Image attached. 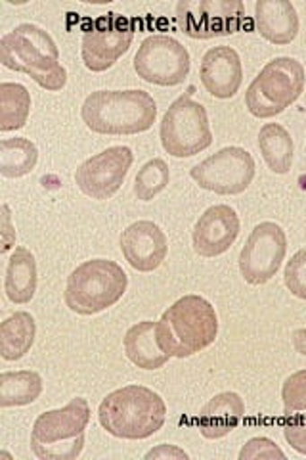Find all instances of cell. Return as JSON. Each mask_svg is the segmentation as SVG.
Instances as JSON below:
<instances>
[{"instance_id":"9a60e30c","label":"cell","mask_w":306,"mask_h":460,"mask_svg":"<svg viewBox=\"0 0 306 460\" xmlns=\"http://www.w3.org/2000/svg\"><path fill=\"white\" fill-rule=\"evenodd\" d=\"M240 228L241 223L234 208L226 204L209 208L194 226V252L201 257H216L226 253L240 236Z\"/></svg>"},{"instance_id":"603a6c76","label":"cell","mask_w":306,"mask_h":460,"mask_svg":"<svg viewBox=\"0 0 306 460\" xmlns=\"http://www.w3.org/2000/svg\"><path fill=\"white\" fill-rule=\"evenodd\" d=\"M258 148L265 164L275 175H285L293 165L295 146L287 128L280 123H267L258 133Z\"/></svg>"},{"instance_id":"277c9868","label":"cell","mask_w":306,"mask_h":460,"mask_svg":"<svg viewBox=\"0 0 306 460\" xmlns=\"http://www.w3.org/2000/svg\"><path fill=\"white\" fill-rule=\"evenodd\" d=\"M216 336V311L201 296H184L174 301L157 323V341L169 357H192L214 343Z\"/></svg>"},{"instance_id":"7402d4cb","label":"cell","mask_w":306,"mask_h":460,"mask_svg":"<svg viewBox=\"0 0 306 460\" xmlns=\"http://www.w3.org/2000/svg\"><path fill=\"white\" fill-rule=\"evenodd\" d=\"M37 336V323L31 313L18 311L0 324V357L20 361L31 351Z\"/></svg>"},{"instance_id":"8992f818","label":"cell","mask_w":306,"mask_h":460,"mask_svg":"<svg viewBox=\"0 0 306 460\" xmlns=\"http://www.w3.org/2000/svg\"><path fill=\"white\" fill-rule=\"evenodd\" d=\"M128 277L109 259L84 261L71 272L66 286V305L77 314H96L113 307L125 296Z\"/></svg>"},{"instance_id":"7a4b0ae2","label":"cell","mask_w":306,"mask_h":460,"mask_svg":"<svg viewBox=\"0 0 306 460\" xmlns=\"http://www.w3.org/2000/svg\"><path fill=\"white\" fill-rule=\"evenodd\" d=\"M81 118L98 135H138L153 127L157 104L140 89L96 91L83 102Z\"/></svg>"},{"instance_id":"6da1fadb","label":"cell","mask_w":306,"mask_h":460,"mask_svg":"<svg viewBox=\"0 0 306 460\" xmlns=\"http://www.w3.org/2000/svg\"><path fill=\"white\" fill-rule=\"evenodd\" d=\"M0 62L4 67L31 77L45 91L57 93L67 84L54 39L33 23H22L0 39Z\"/></svg>"},{"instance_id":"3957f363","label":"cell","mask_w":306,"mask_h":460,"mask_svg":"<svg viewBox=\"0 0 306 460\" xmlns=\"http://www.w3.org/2000/svg\"><path fill=\"white\" fill-rule=\"evenodd\" d=\"M98 419L113 438L145 439L163 428L167 405L150 387L125 385L100 402Z\"/></svg>"},{"instance_id":"9c48e42d","label":"cell","mask_w":306,"mask_h":460,"mask_svg":"<svg viewBox=\"0 0 306 460\" xmlns=\"http://www.w3.org/2000/svg\"><path fill=\"white\" fill-rule=\"evenodd\" d=\"M177 23L189 39L236 35L245 23V4L241 0H180Z\"/></svg>"},{"instance_id":"5b68a950","label":"cell","mask_w":306,"mask_h":460,"mask_svg":"<svg viewBox=\"0 0 306 460\" xmlns=\"http://www.w3.org/2000/svg\"><path fill=\"white\" fill-rule=\"evenodd\" d=\"M91 422V405L83 397L66 407L42 412L33 424L31 451L40 460H75L84 449V429Z\"/></svg>"},{"instance_id":"83f0119b","label":"cell","mask_w":306,"mask_h":460,"mask_svg":"<svg viewBox=\"0 0 306 460\" xmlns=\"http://www.w3.org/2000/svg\"><path fill=\"white\" fill-rule=\"evenodd\" d=\"M282 401L285 416L306 411V368L285 378L282 385Z\"/></svg>"},{"instance_id":"4316f807","label":"cell","mask_w":306,"mask_h":460,"mask_svg":"<svg viewBox=\"0 0 306 460\" xmlns=\"http://www.w3.org/2000/svg\"><path fill=\"white\" fill-rule=\"evenodd\" d=\"M170 181V171L165 160L162 157H155V160L145 164L135 179V196L142 201L153 199L159 192L167 189Z\"/></svg>"},{"instance_id":"cb8c5ba5","label":"cell","mask_w":306,"mask_h":460,"mask_svg":"<svg viewBox=\"0 0 306 460\" xmlns=\"http://www.w3.org/2000/svg\"><path fill=\"white\" fill-rule=\"evenodd\" d=\"M42 394V378L33 370L0 374V407L31 405Z\"/></svg>"},{"instance_id":"30bf717a","label":"cell","mask_w":306,"mask_h":460,"mask_svg":"<svg viewBox=\"0 0 306 460\" xmlns=\"http://www.w3.org/2000/svg\"><path fill=\"white\" fill-rule=\"evenodd\" d=\"M255 160L245 148L228 146L189 169L199 189L221 196H236L249 189L255 179Z\"/></svg>"},{"instance_id":"f546056e","label":"cell","mask_w":306,"mask_h":460,"mask_svg":"<svg viewBox=\"0 0 306 460\" xmlns=\"http://www.w3.org/2000/svg\"><path fill=\"white\" fill-rule=\"evenodd\" d=\"M257 458H268V460L282 458V460H285L287 456L272 439H268V438H253V439L247 441L243 447H241L240 460H257Z\"/></svg>"},{"instance_id":"ac0fdd59","label":"cell","mask_w":306,"mask_h":460,"mask_svg":"<svg viewBox=\"0 0 306 460\" xmlns=\"http://www.w3.org/2000/svg\"><path fill=\"white\" fill-rule=\"evenodd\" d=\"M255 29L272 45H289L299 35V13L289 0H257Z\"/></svg>"},{"instance_id":"5bb4252c","label":"cell","mask_w":306,"mask_h":460,"mask_svg":"<svg viewBox=\"0 0 306 460\" xmlns=\"http://www.w3.org/2000/svg\"><path fill=\"white\" fill-rule=\"evenodd\" d=\"M133 162L135 154L128 146H111L81 164L75 172V182L89 198L98 201L109 199L119 192Z\"/></svg>"},{"instance_id":"ffe728a7","label":"cell","mask_w":306,"mask_h":460,"mask_svg":"<svg viewBox=\"0 0 306 460\" xmlns=\"http://www.w3.org/2000/svg\"><path fill=\"white\" fill-rule=\"evenodd\" d=\"M123 345L130 363H135L138 368H144V370L162 368L170 358L162 349V345H159L157 323H152V321H142L133 328H128Z\"/></svg>"},{"instance_id":"7c38bea8","label":"cell","mask_w":306,"mask_h":460,"mask_svg":"<svg viewBox=\"0 0 306 460\" xmlns=\"http://www.w3.org/2000/svg\"><path fill=\"white\" fill-rule=\"evenodd\" d=\"M192 67L188 49L169 35H152L142 40L135 56L140 79L159 86H177L186 81Z\"/></svg>"},{"instance_id":"d6a6232c","label":"cell","mask_w":306,"mask_h":460,"mask_svg":"<svg viewBox=\"0 0 306 460\" xmlns=\"http://www.w3.org/2000/svg\"><path fill=\"white\" fill-rule=\"evenodd\" d=\"M291 340H293V348L299 355L306 357V328H299L293 332V336H291Z\"/></svg>"},{"instance_id":"f1b7e54d","label":"cell","mask_w":306,"mask_h":460,"mask_svg":"<svg viewBox=\"0 0 306 460\" xmlns=\"http://www.w3.org/2000/svg\"><path fill=\"white\" fill-rule=\"evenodd\" d=\"M284 280L291 294L306 301V248L289 259L284 270Z\"/></svg>"},{"instance_id":"ba28073f","label":"cell","mask_w":306,"mask_h":460,"mask_svg":"<svg viewBox=\"0 0 306 460\" xmlns=\"http://www.w3.org/2000/svg\"><path fill=\"white\" fill-rule=\"evenodd\" d=\"M163 150L172 157H192L213 144L207 111L189 94L179 96L163 115L159 128Z\"/></svg>"},{"instance_id":"2e32d148","label":"cell","mask_w":306,"mask_h":460,"mask_svg":"<svg viewBox=\"0 0 306 460\" xmlns=\"http://www.w3.org/2000/svg\"><path fill=\"white\" fill-rule=\"evenodd\" d=\"M119 242L127 263L138 272L159 269L169 253L167 236L153 221H138L127 226Z\"/></svg>"},{"instance_id":"d4e9b609","label":"cell","mask_w":306,"mask_h":460,"mask_svg":"<svg viewBox=\"0 0 306 460\" xmlns=\"http://www.w3.org/2000/svg\"><path fill=\"white\" fill-rule=\"evenodd\" d=\"M39 150L29 138L0 140V175L4 179L25 177L37 167Z\"/></svg>"},{"instance_id":"d6986e66","label":"cell","mask_w":306,"mask_h":460,"mask_svg":"<svg viewBox=\"0 0 306 460\" xmlns=\"http://www.w3.org/2000/svg\"><path fill=\"white\" fill-rule=\"evenodd\" d=\"M245 416V402L236 392L214 395L199 412V431L205 439H221L234 431Z\"/></svg>"},{"instance_id":"44dd1931","label":"cell","mask_w":306,"mask_h":460,"mask_svg":"<svg viewBox=\"0 0 306 460\" xmlns=\"http://www.w3.org/2000/svg\"><path fill=\"white\" fill-rule=\"evenodd\" d=\"M4 290L8 299L16 305H25L37 292V261L27 248H16L6 267Z\"/></svg>"},{"instance_id":"8fae6325","label":"cell","mask_w":306,"mask_h":460,"mask_svg":"<svg viewBox=\"0 0 306 460\" xmlns=\"http://www.w3.org/2000/svg\"><path fill=\"white\" fill-rule=\"evenodd\" d=\"M135 23L121 13H108L96 18L84 29L81 40V56L86 69L100 74L119 62L133 45Z\"/></svg>"},{"instance_id":"e0dca14e","label":"cell","mask_w":306,"mask_h":460,"mask_svg":"<svg viewBox=\"0 0 306 460\" xmlns=\"http://www.w3.org/2000/svg\"><path fill=\"white\" fill-rule=\"evenodd\" d=\"M199 77L211 96L221 100L234 98L243 83L240 54L232 47H214L207 50L201 60Z\"/></svg>"},{"instance_id":"52a82bcc","label":"cell","mask_w":306,"mask_h":460,"mask_svg":"<svg viewBox=\"0 0 306 460\" xmlns=\"http://www.w3.org/2000/svg\"><path fill=\"white\" fill-rule=\"evenodd\" d=\"M306 71L295 58H274L245 93V106L258 119H270L295 104L304 91Z\"/></svg>"},{"instance_id":"1f68e13d","label":"cell","mask_w":306,"mask_h":460,"mask_svg":"<svg viewBox=\"0 0 306 460\" xmlns=\"http://www.w3.org/2000/svg\"><path fill=\"white\" fill-rule=\"evenodd\" d=\"M145 458L152 460V458H163V460H188L189 455L182 449H179L177 445H159V447L152 449L150 453H145Z\"/></svg>"},{"instance_id":"4dcf8cb0","label":"cell","mask_w":306,"mask_h":460,"mask_svg":"<svg viewBox=\"0 0 306 460\" xmlns=\"http://www.w3.org/2000/svg\"><path fill=\"white\" fill-rule=\"evenodd\" d=\"M287 422L284 424V438L301 455H306V414H289L285 416Z\"/></svg>"},{"instance_id":"4fadbf2b","label":"cell","mask_w":306,"mask_h":460,"mask_svg":"<svg viewBox=\"0 0 306 460\" xmlns=\"http://www.w3.org/2000/svg\"><path fill=\"white\" fill-rule=\"evenodd\" d=\"M287 253L285 230L272 221L257 225L240 253V272L247 284L262 286L275 277Z\"/></svg>"},{"instance_id":"484cf974","label":"cell","mask_w":306,"mask_h":460,"mask_svg":"<svg viewBox=\"0 0 306 460\" xmlns=\"http://www.w3.org/2000/svg\"><path fill=\"white\" fill-rule=\"evenodd\" d=\"M31 111V94L20 83H0V131L23 128Z\"/></svg>"}]
</instances>
